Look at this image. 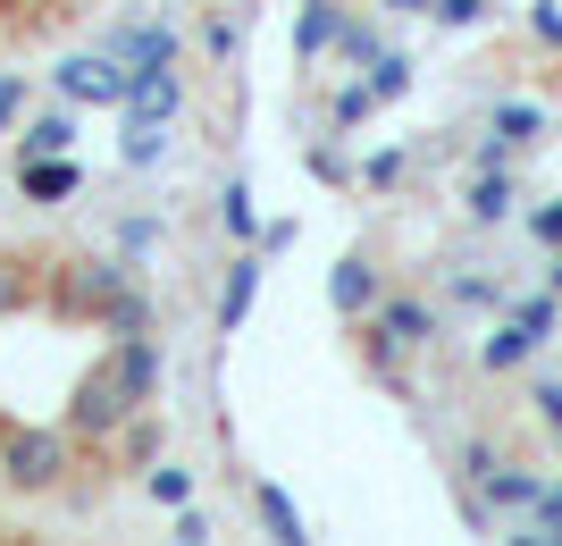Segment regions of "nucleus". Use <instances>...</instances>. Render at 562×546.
I'll list each match as a JSON object with an SVG mask.
<instances>
[{"label": "nucleus", "mask_w": 562, "mask_h": 546, "mask_svg": "<svg viewBox=\"0 0 562 546\" xmlns=\"http://www.w3.org/2000/svg\"><path fill=\"white\" fill-rule=\"evenodd\" d=\"M412 345H437V311H428L420 294H378V311H370V361H378V370H395V354H412Z\"/></svg>", "instance_id": "obj_4"}, {"label": "nucleus", "mask_w": 562, "mask_h": 546, "mask_svg": "<svg viewBox=\"0 0 562 546\" xmlns=\"http://www.w3.org/2000/svg\"><path fill=\"white\" fill-rule=\"evenodd\" d=\"M453 303H479V311H495V303H504V286H495V278H479V269H462V278H453Z\"/></svg>", "instance_id": "obj_29"}, {"label": "nucleus", "mask_w": 562, "mask_h": 546, "mask_svg": "<svg viewBox=\"0 0 562 546\" xmlns=\"http://www.w3.org/2000/svg\"><path fill=\"white\" fill-rule=\"evenodd\" d=\"M218 227H227L235 244H252L260 236V211H252V186H227L218 193Z\"/></svg>", "instance_id": "obj_23"}, {"label": "nucleus", "mask_w": 562, "mask_h": 546, "mask_svg": "<svg viewBox=\"0 0 562 546\" xmlns=\"http://www.w3.org/2000/svg\"><path fill=\"white\" fill-rule=\"evenodd\" d=\"M110 370L126 379V395H135V404H151V395H160V345H151V336H110Z\"/></svg>", "instance_id": "obj_10"}, {"label": "nucleus", "mask_w": 562, "mask_h": 546, "mask_svg": "<svg viewBox=\"0 0 562 546\" xmlns=\"http://www.w3.org/2000/svg\"><path fill=\"white\" fill-rule=\"evenodd\" d=\"M151 504H168V513L193 504V471H186V463H151Z\"/></svg>", "instance_id": "obj_24"}, {"label": "nucleus", "mask_w": 562, "mask_h": 546, "mask_svg": "<svg viewBox=\"0 0 562 546\" xmlns=\"http://www.w3.org/2000/svg\"><path fill=\"white\" fill-rule=\"evenodd\" d=\"M504 320H513V328H529V336L546 345V336L562 328V294H554V286H546V294H520V303L504 311Z\"/></svg>", "instance_id": "obj_21"}, {"label": "nucleus", "mask_w": 562, "mask_h": 546, "mask_svg": "<svg viewBox=\"0 0 562 546\" xmlns=\"http://www.w3.org/2000/svg\"><path fill=\"white\" fill-rule=\"evenodd\" d=\"M311 177H328V186H345V152H328V143H319V152H311Z\"/></svg>", "instance_id": "obj_36"}, {"label": "nucleus", "mask_w": 562, "mask_h": 546, "mask_svg": "<svg viewBox=\"0 0 562 546\" xmlns=\"http://www.w3.org/2000/svg\"><path fill=\"white\" fill-rule=\"evenodd\" d=\"M361 177H370V186H395V177H403V152H370V168H361Z\"/></svg>", "instance_id": "obj_35"}, {"label": "nucleus", "mask_w": 562, "mask_h": 546, "mask_svg": "<svg viewBox=\"0 0 562 546\" xmlns=\"http://www.w3.org/2000/svg\"><path fill=\"white\" fill-rule=\"evenodd\" d=\"M328 303H336V320H370V311H378V269H370V253H345V261L328 269Z\"/></svg>", "instance_id": "obj_9"}, {"label": "nucleus", "mask_w": 562, "mask_h": 546, "mask_svg": "<svg viewBox=\"0 0 562 546\" xmlns=\"http://www.w3.org/2000/svg\"><path fill=\"white\" fill-rule=\"evenodd\" d=\"M135 395H126V379H117L110 361H93V370H85V379H76V395H68V437H117V428L135 421Z\"/></svg>", "instance_id": "obj_3"}, {"label": "nucleus", "mask_w": 562, "mask_h": 546, "mask_svg": "<svg viewBox=\"0 0 562 546\" xmlns=\"http://www.w3.org/2000/svg\"><path fill=\"white\" fill-rule=\"evenodd\" d=\"M336 25H345V0H303V18H294V59L336 51Z\"/></svg>", "instance_id": "obj_14"}, {"label": "nucleus", "mask_w": 562, "mask_h": 546, "mask_svg": "<svg viewBox=\"0 0 562 546\" xmlns=\"http://www.w3.org/2000/svg\"><path fill=\"white\" fill-rule=\"evenodd\" d=\"M529 236H538L546 253H554V244H562V193H554V202H538V211H529Z\"/></svg>", "instance_id": "obj_31"}, {"label": "nucleus", "mask_w": 562, "mask_h": 546, "mask_svg": "<svg viewBox=\"0 0 562 546\" xmlns=\"http://www.w3.org/2000/svg\"><path fill=\"white\" fill-rule=\"evenodd\" d=\"M117 286H126V261H110V253H68V261H50V294L43 303L59 311V320L101 328V311L117 303Z\"/></svg>", "instance_id": "obj_2"}, {"label": "nucleus", "mask_w": 562, "mask_h": 546, "mask_svg": "<svg viewBox=\"0 0 562 546\" xmlns=\"http://www.w3.org/2000/svg\"><path fill=\"white\" fill-rule=\"evenodd\" d=\"M126 59H110V51H76V59H59L50 68V85H59V101H76V110H117L126 101Z\"/></svg>", "instance_id": "obj_5"}, {"label": "nucleus", "mask_w": 562, "mask_h": 546, "mask_svg": "<svg viewBox=\"0 0 562 546\" xmlns=\"http://www.w3.org/2000/svg\"><path fill=\"white\" fill-rule=\"evenodd\" d=\"M151 244H160V227H151V219H126V227H117V253H151Z\"/></svg>", "instance_id": "obj_33"}, {"label": "nucleus", "mask_w": 562, "mask_h": 546, "mask_svg": "<svg viewBox=\"0 0 562 546\" xmlns=\"http://www.w3.org/2000/svg\"><path fill=\"white\" fill-rule=\"evenodd\" d=\"M126 119H151V126H168L177 110H186V76L177 68H135L126 76V101H117Z\"/></svg>", "instance_id": "obj_6"}, {"label": "nucleus", "mask_w": 562, "mask_h": 546, "mask_svg": "<svg viewBox=\"0 0 562 546\" xmlns=\"http://www.w3.org/2000/svg\"><path fill=\"white\" fill-rule=\"evenodd\" d=\"M504 546H562V538H546L538 522H520V530H513V538H504Z\"/></svg>", "instance_id": "obj_39"}, {"label": "nucleus", "mask_w": 562, "mask_h": 546, "mask_svg": "<svg viewBox=\"0 0 562 546\" xmlns=\"http://www.w3.org/2000/svg\"><path fill=\"white\" fill-rule=\"evenodd\" d=\"M168 152V126H151V119H126V168H151Z\"/></svg>", "instance_id": "obj_25"}, {"label": "nucleus", "mask_w": 562, "mask_h": 546, "mask_svg": "<svg viewBox=\"0 0 562 546\" xmlns=\"http://www.w3.org/2000/svg\"><path fill=\"white\" fill-rule=\"evenodd\" d=\"M101 51H110V59H126V68H177V34H168V25H110V34H101Z\"/></svg>", "instance_id": "obj_7"}, {"label": "nucleus", "mask_w": 562, "mask_h": 546, "mask_svg": "<svg viewBox=\"0 0 562 546\" xmlns=\"http://www.w3.org/2000/svg\"><path fill=\"white\" fill-rule=\"evenodd\" d=\"M378 9H386V18H428L437 0H378Z\"/></svg>", "instance_id": "obj_38"}, {"label": "nucleus", "mask_w": 562, "mask_h": 546, "mask_svg": "<svg viewBox=\"0 0 562 546\" xmlns=\"http://www.w3.org/2000/svg\"><path fill=\"white\" fill-rule=\"evenodd\" d=\"M529 34H538L546 51H562V9H554V0H538V9H529Z\"/></svg>", "instance_id": "obj_32"}, {"label": "nucleus", "mask_w": 562, "mask_h": 546, "mask_svg": "<svg viewBox=\"0 0 562 546\" xmlns=\"http://www.w3.org/2000/svg\"><path fill=\"white\" fill-rule=\"evenodd\" d=\"M378 51H386V43H378L370 18H345V25H336V59H345V68H370Z\"/></svg>", "instance_id": "obj_22"}, {"label": "nucleus", "mask_w": 562, "mask_h": 546, "mask_svg": "<svg viewBox=\"0 0 562 546\" xmlns=\"http://www.w3.org/2000/svg\"><path fill=\"white\" fill-rule=\"evenodd\" d=\"M18 193L25 202H68V193H85V168L68 160V152H43V160H18Z\"/></svg>", "instance_id": "obj_8"}, {"label": "nucleus", "mask_w": 562, "mask_h": 546, "mask_svg": "<svg viewBox=\"0 0 562 546\" xmlns=\"http://www.w3.org/2000/svg\"><path fill=\"white\" fill-rule=\"evenodd\" d=\"M462 202H470V219H479V227H495V219H513V202H520V193H513V177H504V168H479Z\"/></svg>", "instance_id": "obj_16"}, {"label": "nucleus", "mask_w": 562, "mask_h": 546, "mask_svg": "<svg viewBox=\"0 0 562 546\" xmlns=\"http://www.w3.org/2000/svg\"><path fill=\"white\" fill-rule=\"evenodd\" d=\"M25 101H34V85H25V76H0V135L25 119Z\"/></svg>", "instance_id": "obj_30"}, {"label": "nucleus", "mask_w": 562, "mask_h": 546, "mask_svg": "<svg viewBox=\"0 0 562 546\" xmlns=\"http://www.w3.org/2000/svg\"><path fill=\"white\" fill-rule=\"evenodd\" d=\"M487 135L504 143V152H520V143H538V135H546V110H538V101H495Z\"/></svg>", "instance_id": "obj_17"}, {"label": "nucleus", "mask_w": 562, "mask_h": 546, "mask_svg": "<svg viewBox=\"0 0 562 546\" xmlns=\"http://www.w3.org/2000/svg\"><path fill=\"white\" fill-rule=\"evenodd\" d=\"M260 303V261H252V253H244V261H235L227 269V286H218V328H244V311H252Z\"/></svg>", "instance_id": "obj_15"}, {"label": "nucleus", "mask_w": 562, "mask_h": 546, "mask_svg": "<svg viewBox=\"0 0 562 546\" xmlns=\"http://www.w3.org/2000/svg\"><path fill=\"white\" fill-rule=\"evenodd\" d=\"M101 328H110V336H151V294L126 278V286H117V303L101 311Z\"/></svg>", "instance_id": "obj_19"}, {"label": "nucleus", "mask_w": 562, "mask_h": 546, "mask_svg": "<svg viewBox=\"0 0 562 546\" xmlns=\"http://www.w3.org/2000/svg\"><path fill=\"white\" fill-rule=\"evenodd\" d=\"M529 354H538V336L504 320V328H495L487 345H479V370H520V361H529Z\"/></svg>", "instance_id": "obj_20"}, {"label": "nucleus", "mask_w": 562, "mask_h": 546, "mask_svg": "<svg viewBox=\"0 0 562 546\" xmlns=\"http://www.w3.org/2000/svg\"><path fill=\"white\" fill-rule=\"evenodd\" d=\"M76 143V101H59V110H34L18 135V160H43V152H68Z\"/></svg>", "instance_id": "obj_12"}, {"label": "nucleus", "mask_w": 562, "mask_h": 546, "mask_svg": "<svg viewBox=\"0 0 562 546\" xmlns=\"http://www.w3.org/2000/svg\"><path fill=\"white\" fill-rule=\"evenodd\" d=\"M361 85H370V101L386 110V101H403V93H412V59H403V51H378L370 68H361Z\"/></svg>", "instance_id": "obj_18"}, {"label": "nucleus", "mask_w": 562, "mask_h": 546, "mask_svg": "<svg viewBox=\"0 0 562 546\" xmlns=\"http://www.w3.org/2000/svg\"><path fill=\"white\" fill-rule=\"evenodd\" d=\"M370 110H378V101H370V85H361V76H352L345 93L328 101V119H336V126H361V119H370Z\"/></svg>", "instance_id": "obj_27"}, {"label": "nucleus", "mask_w": 562, "mask_h": 546, "mask_svg": "<svg viewBox=\"0 0 562 546\" xmlns=\"http://www.w3.org/2000/svg\"><path fill=\"white\" fill-rule=\"evenodd\" d=\"M211 538V530H202V513H193V504H177V546H202Z\"/></svg>", "instance_id": "obj_37"}, {"label": "nucleus", "mask_w": 562, "mask_h": 546, "mask_svg": "<svg viewBox=\"0 0 562 546\" xmlns=\"http://www.w3.org/2000/svg\"><path fill=\"white\" fill-rule=\"evenodd\" d=\"M428 18H437V25H453V34H470V25H487V18H495V0H437Z\"/></svg>", "instance_id": "obj_26"}, {"label": "nucleus", "mask_w": 562, "mask_h": 546, "mask_svg": "<svg viewBox=\"0 0 562 546\" xmlns=\"http://www.w3.org/2000/svg\"><path fill=\"white\" fill-rule=\"evenodd\" d=\"M117 454H126V463H151V454H160V428H151V421H126V428H117Z\"/></svg>", "instance_id": "obj_28"}, {"label": "nucleus", "mask_w": 562, "mask_h": 546, "mask_svg": "<svg viewBox=\"0 0 562 546\" xmlns=\"http://www.w3.org/2000/svg\"><path fill=\"white\" fill-rule=\"evenodd\" d=\"M252 504H260V530H269V546H311L303 513H294V497H285L278 479H260V488H252Z\"/></svg>", "instance_id": "obj_13"}, {"label": "nucleus", "mask_w": 562, "mask_h": 546, "mask_svg": "<svg viewBox=\"0 0 562 546\" xmlns=\"http://www.w3.org/2000/svg\"><path fill=\"white\" fill-rule=\"evenodd\" d=\"M50 294V261H34V253H0V311H25Z\"/></svg>", "instance_id": "obj_11"}, {"label": "nucleus", "mask_w": 562, "mask_h": 546, "mask_svg": "<svg viewBox=\"0 0 562 546\" xmlns=\"http://www.w3.org/2000/svg\"><path fill=\"white\" fill-rule=\"evenodd\" d=\"M538 421L562 437V379H538Z\"/></svg>", "instance_id": "obj_34"}, {"label": "nucleus", "mask_w": 562, "mask_h": 546, "mask_svg": "<svg viewBox=\"0 0 562 546\" xmlns=\"http://www.w3.org/2000/svg\"><path fill=\"white\" fill-rule=\"evenodd\" d=\"M0 479L25 488V497H50L68 479V428L43 421H0Z\"/></svg>", "instance_id": "obj_1"}, {"label": "nucleus", "mask_w": 562, "mask_h": 546, "mask_svg": "<svg viewBox=\"0 0 562 546\" xmlns=\"http://www.w3.org/2000/svg\"><path fill=\"white\" fill-rule=\"evenodd\" d=\"M546 286H554V294H562V244H554V269H546Z\"/></svg>", "instance_id": "obj_40"}]
</instances>
